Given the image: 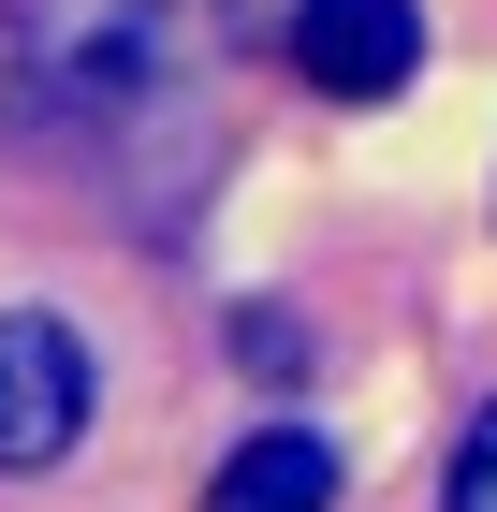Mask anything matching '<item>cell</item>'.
<instances>
[{"mask_svg":"<svg viewBox=\"0 0 497 512\" xmlns=\"http://www.w3.org/2000/svg\"><path fill=\"white\" fill-rule=\"evenodd\" d=\"M88 410H103L88 337L59 308H0V469H59L88 439Z\"/></svg>","mask_w":497,"mask_h":512,"instance_id":"1","label":"cell"},{"mask_svg":"<svg viewBox=\"0 0 497 512\" xmlns=\"http://www.w3.org/2000/svg\"><path fill=\"white\" fill-rule=\"evenodd\" d=\"M293 59L322 103H395L424 74V15L410 0H293Z\"/></svg>","mask_w":497,"mask_h":512,"instance_id":"2","label":"cell"},{"mask_svg":"<svg viewBox=\"0 0 497 512\" xmlns=\"http://www.w3.org/2000/svg\"><path fill=\"white\" fill-rule=\"evenodd\" d=\"M30 59H44L59 88H147L161 0H30Z\"/></svg>","mask_w":497,"mask_h":512,"instance_id":"3","label":"cell"},{"mask_svg":"<svg viewBox=\"0 0 497 512\" xmlns=\"http://www.w3.org/2000/svg\"><path fill=\"white\" fill-rule=\"evenodd\" d=\"M205 512H337V439L322 425H249L205 483Z\"/></svg>","mask_w":497,"mask_h":512,"instance_id":"4","label":"cell"},{"mask_svg":"<svg viewBox=\"0 0 497 512\" xmlns=\"http://www.w3.org/2000/svg\"><path fill=\"white\" fill-rule=\"evenodd\" d=\"M439 512H497V410L468 425V454H454V498H439Z\"/></svg>","mask_w":497,"mask_h":512,"instance_id":"5","label":"cell"}]
</instances>
